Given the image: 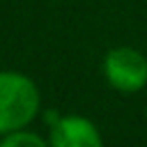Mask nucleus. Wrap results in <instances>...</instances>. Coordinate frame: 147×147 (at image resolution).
<instances>
[{
    "label": "nucleus",
    "mask_w": 147,
    "mask_h": 147,
    "mask_svg": "<svg viewBox=\"0 0 147 147\" xmlns=\"http://www.w3.org/2000/svg\"><path fill=\"white\" fill-rule=\"evenodd\" d=\"M41 110L37 83L21 71H0V138L30 126Z\"/></svg>",
    "instance_id": "obj_1"
},
{
    "label": "nucleus",
    "mask_w": 147,
    "mask_h": 147,
    "mask_svg": "<svg viewBox=\"0 0 147 147\" xmlns=\"http://www.w3.org/2000/svg\"><path fill=\"white\" fill-rule=\"evenodd\" d=\"M106 83L119 94H138L147 87V55L136 46H113L101 62Z\"/></svg>",
    "instance_id": "obj_2"
},
{
    "label": "nucleus",
    "mask_w": 147,
    "mask_h": 147,
    "mask_svg": "<svg viewBox=\"0 0 147 147\" xmlns=\"http://www.w3.org/2000/svg\"><path fill=\"white\" fill-rule=\"evenodd\" d=\"M48 124V145L51 147H101L103 136L99 126L85 115H62L57 110H48L44 115Z\"/></svg>",
    "instance_id": "obj_3"
},
{
    "label": "nucleus",
    "mask_w": 147,
    "mask_h": 147,
    "mask_svg": "<svg viewBox=\"0 0 147 147\" xmlns=\"http://www.w3.org/2000/svg\"><path fill=\"white\" fill-rule=\"evenodd\" d=\"M0 145L2 147H46L48 145V138L46 136H39L37 131L32 129H16L7 136L0 138Z\"/></svg>",
    "instance_id": "obj_4"
}]
</instances>
